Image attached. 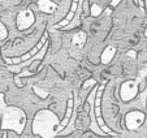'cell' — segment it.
I'll return each instance as SVG.
<instances>
[{"mask_svg":"<svg viewBox=\"0 0 147 138\" xmlns=\"http://www.w3.org/2000/svg\"><path fill=\"white\" fill-rule=\"evenodd\" d=\"M33 132L42 138H53L56 134L61 133V122L53 112L42 110L34 119Z\"/></svg>","mask_w":147,"mask_h":138,"instance_id":"6da1fadb","label":"cell"},{"mask_svg":"<svg viewBox=\"0 0 147 138\" xmlns=\"http://www.w3.org/2000/svg\"><path fill=\"white\" fill-rule=\"evenodd\" d=\"M0 113H3L1 129L14 130L17 134H21L25 129L26 115L21 108L17 107H7L4 102V94L0 93Z\"/></svg>","mask_w":147,"mask_h":138,"instance_id":"7a4b0ae2","label":"cell"},{"mask_svg":"<svg viewBox=\"0 0 147 138\" xmlns=\"http://www.w3.org/2000/svg\"><path fill=\"white\" fill-rule=\"evenodd\" d=\"M48 42V34L47 33H45L43 34V37H42V39L36 43V46L33 48V50L30 51V52H28V53H25V55H22V56H18V57H12V59H5V61L8 64H11V65H18V64H22V63H25L26 60H29L30 57H33L34 55H36V53L39 52V51L43 48V46H45L46 43Z\"/></svg>","mask_w":147,"mask_h":138,"instance_id":"3957f363","label":"cell"},{"mask_svg":"<svg viewBox=\"0 0 147 138\" xmlns=\"http://www.w3.org/2000/svg\"><path fill=\"white\" fill-rule=\"evenodd\" d=\"M138 89L139 85L137 83V81H126L120 87V97L124 102H130L137 97Z\"/></svg>","mask_w":147,"mask_h":138,"instance_id":"277c9868","label":"cell"},{"mask_svg":"<svg viewBox=\"0 0 147 138\" xmlns=\"http://www.w3.org/2000/svg\"><path fill=\"white\" fill-rule=\"evenodd\" d=\"M103 89H104V85L99 86V89H98V91H96V99H95V112H96L98 126L100 128V130H102V132L106 133V134H109V135H116L117 133L109 129V128L107 126L106 124H104V121H103L102 116H100V98H102V90H103Z\"/></svg>","mask_w":147,"mask_h":138,"instance_id":"5b68a950","label":"cell"},{"mask_svg":"<svg viewBox=\"0 0 147 138\" xmlns=\"http://www.w3.org/2000/svg\"><path fill=\"white\" fill-rule=\"evenodd\" d=\"M144 121V113L141 111H130L125 116V124L129 130H136L143 124Z\"/></svg>","mask_w":147,"mask_h":138,"instance_id":"8992f818","label":"cell"},{"mask_svg":"<svg viewBox=\"0 0 147 138\" xmlns=\"http://www.w3.org/2000/svg\"><path fill=\"white\" fill-rule=\"evenodd\" d=\"M34 24V13L30 9L21 11L17 16V28L18 30H26Z\"/></svg>","mask_w":147,"mask_h":138,"instance_id":"52a82bcc","label":"cell"},{"mask_svg":"<svg viewBox=\"0 0 147 138\" xmlns=\"http://www.w3.org/2000/svg\"><path fill=\"white\" fill-rule=\"evenodd\" d=\"M98 89L99 87H94V90L90 93V95H89V98H87V103H89V106H90V117H91V130H94L96 134H99V135H104V132H102L100 130V128L98 126V124H96V119L94 117V98L96 97V91H98Z\"/></svg>","mask_w":147,"mask_h":138,"instance_id":"ba28073f","label":"cell"},{"mask_svg":"<svg viewBox=\"0 0 147 138\" xmlns=\"http://www.w3.org/2000/svg\"><path fill=\"white\" fill-rule=\"evenodd\" d=\"M78 5H80V1H73L72 7H70V11H69V13L67 14V17H65L61 22L53 25L52 29H61V28H67V26H69L70 24H72L73 17L76 16V13H77V11H78Z\"/></svg>","mask_w":147,"mask_h":138,"instance_id":"9c48e42d","label":"cell"},{"mask_svg":"<svg viewBox=\"0 0 147 138\" xmlns=\"http://www.w3.org/2000/svg\"><path fill=\"white\" fill-rule=\"evenodd\" d=\"M47 47H48V42L43 46V48H42L36 55H34L33 57H30L29 60H26L25 63H22V64H18V65H16V66H9V70H11V72H17V70H20L21 68H25V66L30 65L31 63H34V60H40V59H43L46 55V51H47Z\"/></svg>","mask_w":147,"mask_h":138,"instance_id":"30bf717a","label":"cell"},{"mask_svg":"<svg viewBox=\"0 0 147 138\" xmlns=\"http://www.w3.org/2000/svg\"><path fill=\"white\" fill-rule=\"evenodd\" d=\"M38 7L42 12H45V13H53L55 9L57 8V4L51 1V0H40L38 1Z\"/></svg>","mask_w":147,"mask_h":138,"instance_id":"8fae6325","label":"cell"},{"mask_svg":"<svg viewBox=\"0 0 147 138\" xmlns=\"http://www.w3.org/2000/svg\"><path fill=\"white\" fill-rule=\"evenodd\" d=\"M115 53H116V48H115L113 46H108V47L104 50V52L102 53V56H100V61H102L103 64H108L109 61L113 59Z\"/></svg>","mask_w":147,"mask_h":138,"instance_id":"7c38bea8","label":"cell"},{"mask_svg":"<svg viewBox=\"0 0 147 138\" xmlns=\"http://www.w3.org/2000/svg\"><path fill=\"white\" fill-rule=\"evenodd\" d=\"M86 33L85 31H78L77 34H74V37H73L72 39V43L74 44V46H77L78 48L83 47V44H85V42H86Z\"/></svg>","mask_w":147,"mask_h":138,"instance_id":"4fadbf2b","label":"cell"},{"mask_svg":"<svg viewBox=\"0 0 147 138\" xmlns=\"http://www.w3.org/2000/svg\"><path fill=\"white\" fill-rule=\"evenodd\" d=\"M103 12V8L99 5L98 3H91V16H94V17H98L100 13Z\"/></svg>","mask_w":147,"mask_h":138,"instance_id":"5bb4252c","label":"cell"},{"mask_svg":"<svg viewBox=\"0 0 147 138\" xmlns=\"http://www.w3.org/2000/svg\"><path fill=\"white\" fill-rule=\"evenodd\" d=\"M7 37H8V30H7L3 22H0V41H4Z\"/></svg>","mask_w":147,"mask_h":138,"instance_id":"9a60e30c","label":"cell"},{"mask_svg":"<svg viewBox=\"0 0 147 138\" xmlns=\"http://www.w3.org/2000/svg\"><path fill=\"white\" fill-rule=\"evenodd\" d=\"M34 91H35V93H36V95H39V97H40V98H43V99L48 97V93H46L45 90H40V89H39V87H36V86H34Z\"/></svg>","mask_w":147,"mask_h":138,"instance_id":"2e32d148","label":"cell"},{"mask_svg":"<svg viewBox=\"0 0 147 138\" xmlns=\"http://www.w3.org/2000/svg\"><path fill=\"white\" fill-rule=\"evenodd\" d=\"M95 85V80H89L86 83H83V89L89 87V86H94Z\"/></svg>","mask_w":147,"mask_h":138,"instance_id":"e0dca14e","label":"cell"},{"mask_svg":"<svg viewBox=\"0 0 147 138\" xmlns=\"http://www.w3.org/2000/svg\"><path fill=\"white\" fill-rule=\"evenodd\" d=\"M126 56H129V57H133V59H136L137 57V52L136 51H128V52H126Z\"/></svg>","mask_w":147,"mask_h":138,"instance_id":"ac0fdd59","label":"cell"},{"mask_svg":"<svg viewBox=\"0 0 147 138\" xmlns=\"http://www.w3.org/2000/svg\"><path fill=\"white\" fill-rule=\"evenodd\" d=\"M119 3H120V1H112V3H111V5H113V7H115V5H117V4H119Z\"/></svg>","mask_w":147,"mask_h":138,"instance_id":"d6986e66","label":"cell"},{"mask_svg":"<svg viewBox=\"0 0 147 138\" xmlns=\"http://www.w3.org/2000/svg\"><path fill=\"white\" fill-rule=\"evenodd\" d=\"M144 35H146V37H147V29H146V31H144Z\"/></svg>","mask_w":147,"mask_h":138,"instance_id":"ffe728a7","label":"cell"},{"mask_svg":"<svg viewBox=\"0 0 147 138\" xmlns=\"http://www.w3.org/2000/svg\"><path fill=\"white\" fill-rule=\"evenodd\" d=\"M3 138H7V135H5V134H4V135H3Z\"/></svg>","mask_w":147,"mask_h":138,"instance_id":"44dd1931","label":"cell"},{"mask_svg":"<svg viewBox=\"0 0 147 138\" xmlns=\"http://www.w3.org/2000/svg\"><path fill=\"white\" fill-rule=\"evenodd\" d=\"M146 106H147V100H146Z\"/></svg>","mask_w":147,"mask_h":138,"instance_id":"7402d4cb","label":"cell"}]
</instances>
